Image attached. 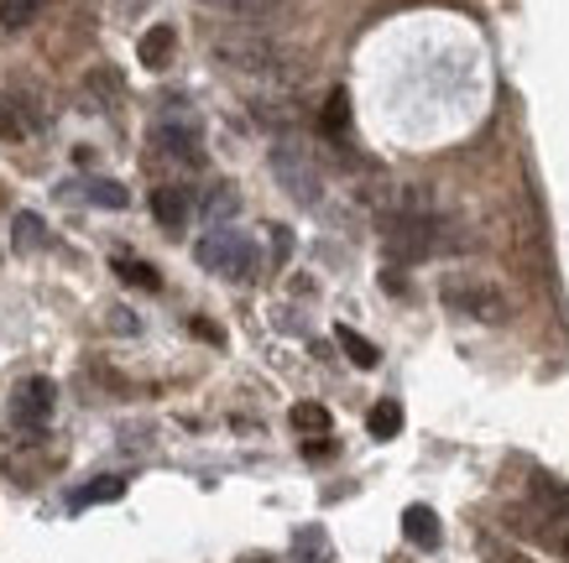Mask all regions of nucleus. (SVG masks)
Here are the masks:
<instances>
[{"mask_svg": "<svg viewBox=\"0 0 569 563\" xmlns=\"http://www.w3.org/2000/svg\"><path fill=\"white\" fill-rule=\"evenodd\" d=\"M209 58L224 63L230 73L267 79V84H293V79H303V58H298L293 48H282V42L267 37V32H220V37H209Z\"/></svg>", "mask_w": 569, "mask_h": 563, "instance_id": "obj_1", "label": "nucleus"}, {"mask_svg": "<svg viewBox=\"0 0 569 563\" xmlns=\"http://www.w3.org/2000/svg\"><path fill=\"white\" fill-rule=\"evenodd\" d=\"M193 257H199L204 272L224 277V282H251V277L261 272V245L251 235H241V230H224V224H214V230L193 245Z\"/></svg>", "mask_w": 569, "mask_h": 563, "instance_id": "obj_2", "label": "nucleus"}, {"mask_svg": "<svg viewBox=\"0 0 569 563\" xmlns=\"http://www.w3.org/2000/svg\"><path fill=\"white\" fill-rule=\"evenodd\" d=\"M381 230H387V251H392L397 261H423V257H433V251H439V235H445V224L433 220V214L418 204V199L387 209Z\"/></svg>", "mask_w": 569, "mask_h": 563, "instance_id": "obj_3", "label": "nucleus"}, {"mask_svg": "<svg viewBox=\"0 0 569 563\" xmlns=\"http://www.w3.org/2000/svg\"><path fill=\"white\" fill-rule=\"evenodd\" d=\"M147 157H152V162H173V168H199V162H204V131H199V120H193L189 110L152 120Z\"/></svg>", "mask_w": 569, "mask_h": 563, "instance_id": "obj_4", "label": "nucleus"}, {"mask_svg": "<svg viewBox=\"0 0 569 563\" xmlns=\"http://www.w3.org/2000/svg\"><path fill=\"white\" fill-rule=\"evenodd\" d=\"M445 308L460 313V319H476V324H501L507 319V298H501L497 282H470V277L445 282Z\"/></svg>", "mask_w": 569, "mask_h": 563, "instance_id": "obj_5", "label": "nucleus"}, {"mask_svg": "<svg viewBox=\"0 0 569 563\" xmlns=\"http://www.w3.org/2000/svg\"><path fill=\"white\" fill-rule=\"evenodd\" d=\"M272 172L298 204H319V199H325V178H319V168H313V157L303 152V147H293V141H282V147L272 152Z\"/></svg>", "mask_w": 569, "mask_h": 563, "instance_id": "obj_6", "label": "nucleus"}, {"mask_svg": "<svg viewBox=\"0 0 569 563\" xmlns=\"http://www.w3.org/2000/svg\"><path fill=\"white\" fill-rule=\"evenodd\" d=\"M52 408H58V386H52L48 375H27V381H17V392H11V418H17V428L42 433V428L52 423Z\"/></svg>", "mask_w": 569, "mask_h": 563, "instance_id": "obj_7", "label": "nucleus"}, {"mask_svg": "<svg viewBox=\"0 0 569 563\" xmlns=\"http://www.w3.org/2000/svg\"><path fill=\"white\" fill-rule=\"evenodd\" d=\"M528 506L553 516V522H569V485L553 480L549 470H533V480H528Z\"/></svg>", "mask_w": 569, "mask_h": 563, "instance_id": "obj_8", "label": "nucleus"}, {"mask_svg": "<svg viewBox=\"0 0 569 563\" xmlns=\"http://www.w3.org/2000/svg\"><path fill=\"white\" fill-rule=\"evenodd\" d=\"M189 214H193V193L189 188H157L152 193V220L162 224V230H183L189 224Z\"/></svg>", "mask_w": 569, "mask_h": 563, "instance_id": "obj_9", "label": "nucleus"}, {"mask_svg": "<svg viewBox=\"0 0 569 563\" xmlns=\"http://www.w3.org/2000/svg\"><path fill=\"white\" fill-rule=\"evenodd\" d=\"M173 52H178V32L173 27H147L137 42V58H141V69H168L173 63Z\"/></svg>", "mask_w": 569, "mask_h": 563, "instance_id": "obj_10", "label": "nucleus"}, {"mask_svg": "<svg viewBox=\"0 0 569 563\" xmlns=\"http://www.w3.org/2000/svg\"><path fill=\"white\" fill-rule=\"evenodd\" d=\"M402 537H408L413 547H439L445 527H439L433 506H408V512H402Z\"/></svg>", "mask_w": 569, "mask_h": 563, "instance_id": "obj_11", "label": "nucleus"}, {"mask_svg": "<svg viewBox=\"0 0 569 563\" xmlns=\"http://www.w3.org/2000/svg\"><path fill=\"white\" fill-rule=\"evenodd\" d=\"M73 199H84V204H94V209H126L131 204V193H126L116 178H84L79 188H69Z\"/></svg>", "mask_w": 569, "mask_h": 563, "instance_id": "obj_12", "label": "nucleus"}, {"mask_svg": "<svg viewBox=\"0 0 569 563\" xmlns=\"http://www.w3.org/2000/svg\"><path fill=\"white\" fill-rule=\"evenodd\" d=\"M209 11H224V17H241V21H267L277 11H288V0H204Z\"/></svg>", "mask_w": 569, "mask_h": 563, "instance_id": "obj_13", "label": "nucleus"}, {"mask_svg": "<svg viewBox=\"0 0 569 563\" xmlns=\"http://www.w3.org/2000/svg\"><path fill=\"white\" fill-rule=\"evenodd\" d=\"M293 563H335V547H329L325 527H303L293 537Z\"/></svg>", "mask_w": 569, "mask_h": 563, "instance_id": "obj_14", "label": "nucleus"}, {"mask_svg": "<svg viewBox=\"0 0 569 563\" xmlns=\"http://www.w3.org/2000/svg\"><path fill=\"white\" fill-rule=\"evenodd\" d=\"M126 480L121 475H104V480H89L84 491L73 495V512H84V506H100V501H121Z\"/></svg>", "mask_w": 569, "mask_h": 563, "instance_id": "obj_15", "label": "nucleus"}, {"mask_svg": "<svg viewBox=\"0 0 569 563\" xmlns=\"http://www.w3.org/2000/svg\"><path fill=\"white\" fill-rule=\"evenodd\" d=\"M42 11V0H0V27L6 32H27Z\"/></svg>", "mask_w": 569, "mask_h": 563, "instance_id": "obj_16", "label": "nucleus"}, {"mask_svg": "<svg viewBox=\"0 0 569 563\" xmlns=\"http://www.w3.org/2000/svg\"><path fill=\"white\" fill-rule=\"evenodd\" d=\"M11 230H17V245H21V251H37V245H48V220H42V214H32V209H21Z\"/></svg>", "mask_w": 569, "mask_h": 563, "instance_id": "obj_17", "label": "nucleus"}, {"mask_svg": "<svg viewBox=\"0 0 569 563\" xmlns=\"http://www.w3.org/2000/svg\"><path fill=\"white\" fill-rule=\"evenodd\" d=\"M366 428H371V439H397V433H402V408H397V402H377L371 418H366Z\"/></svg>", "mask_w": 569, "mask_h": 563, "instance_id": "obj_18", "label": "nucleus"}, {"mask_svg": "<svg viewBox=\"0 0 569 563\" xmlns=\"http://www.w3.org/2000/svg\"><path fill=\"white\" fill-rule=\"evenodd\" d=\"M116 272H121L131 288H141V292H157V288H162L157 267H147V261H137V257H116Z\"/></svg>", "mask_w": 569, "mask_h": 563, "instance_id": "obj_19", "label": "nucleus"}, {"mask_svg": "<svg viewBox=\"0 0 569 563\" xmlns=\"http://www.w3.org/2000/svg\"><path fill=\"white\" fill-rule=\"evenodd\" d=\"M293 428L303 433V439H325V433H329V412L319 408V402H298V408H293Z\"/></svg>", "mask_w": 569, "mask_h": 563, "instance_id": "obj_20", "label": "nucleus"}, {"mask_svg": "<svg viewBox=\"0 0 569 563\" xmlns=\"http://www.w3.org/2000/svg\"><path fill=\"white\" fill-rule=\"evenodd\" d=\"M325 131H329V137H346V131H350V94H346V89H329V100H325Z\"/></svg>", "mask_w": 569, "mask_h": 563, "instance_id": "obj_21", "label": "nucleus"}, {"mask_svg": "<svg viewBox=\"0 0 569 563\" xmlns=\"http://www.w3.org/2000/svg\"><path fill=\"white\" fill-rule=\"evenodd\" d=\"M340 350H346L350 360H356V365H361V371H371V365H377V344L371 340H361V334H356V329H340Z\"/></svg>", "mask_w": 569, "mask_h": 563, "instance_id": "obj_22", "label": "nucleus"}, {"mask_svg": "<svg viewBox=\"0 0 569 563\" xmlns=\"http://www.w3.org/2000/svg\"><path fill=\"white\" fill-rule=\"evenodd\" d=\"M251 110H257L261 125H293V120H298V110L288 100H257Z\"/></svg>", "mask_w": 569, "mask_h": 563, "instance_id": "obj_23", "label": "nucleus"}, {"mask_svg": "<svg viewBox=\"0 0 569 563\" xmlns=\"http://www.w3.org/2000/svg\"><path fill=\"white\" fill-rule=\"evenodd\" d=\"M89 89H94V94H100V100H121V79H116V69H94L89 73Z\"/></svg>", "mask_w": 569, "mask_h": 563, "instance_id": "obj_24", "label": "nucleus"}, {"mask_svg": "<svg viewBox=\"0 0 569 563\" xmlns=\"http://www.w3.org/2000/svg\"><path fill=\"white\" fill-rule=\"evenodd\" d=\"M236 209H241L236 188H214V193H209V220H230Z\"/></svg>", "mask_w": 569, "mask_h": 563, "instance_id": "obj_25", "label": "nucleus"}, {"mask_svg": "<svg viewBox=\"0 0 569 563\" xmlns=\"http://www.w3.org/2000/svg\"><path fill=\"white\" fill-rule=\"evenodd\" d=\"M481 559H486V563H533V559H522L518 547L497 543V537H486V543H481Z\"/></svg>", "mask_w": 569, "mask_h": 563, "instance_id": "obj_26", "label": "nucleus"}, {"mask_svg": "<svg viewBox=\"0 0 569 563\" xmlns=\"http://www.w3.org/2000/svg\"><path fill=\"white\" fill-rule=\"evenodd\" d=\"M0 137H6V141H21V120L11 115V104H0Z\"/></svg>", "mask_w": 569, "mask_h": 563, "instance_id": "obj_27", "label": "nucleus"}, {"mask_svg": "<svg viewBox=\"0 0 569 563\" xmlns=\"http://www.w3.org/2000/svg\"><path fill=\"white\" fill-rule=\"evenodd\" d=\"M193 334H199V340H214V344H220V329L209 324V319H193Z\"/></svg>", "mask_w": 569, "mask_h": 563, "instance_id": "obj_28", "label": "nucleus"}, {"mask_svg": "<svg viewBox=\"0 0 569 563\" xmlns=\"http://www.w3.org/2000/svg\"><path fill=\"white\" fill-rule=\"evenodd\" d=\"M147 6H152V0H121V11H126V17H141Z\"/></svg>", "mask_w": 569, "mask_h": 563, "instance_id": "obj_29", "label": "nucleus"}]
</instances>
